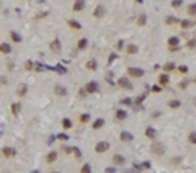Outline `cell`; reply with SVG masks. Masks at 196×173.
<instances>
[{"instance_id": "obj_1", "label": "cell", "mask_w": 196, "mask_h": 173, "mask_svg": "<svg viewBox=\"0 0 196 173\" xmlns=\"http://www.w3.org/2000/svg\"><path fill=\"white\" fill-rule=\"evenodd\" d=\"M150 152H152L154 155H163L165 154V147H163V144L160 142H154L150 145Z\"/></svg>"}, {"instance_id": "obj_2", "label": "cell", "mask_w": 196, "mask_h": 173, "mask_svg": "<svg viewBox=\"0 0 196 173\" xmlns=\"http://www.w3.org/2000/svg\"><path fill=\"white\" fill-rule=\"evenodd\" d=\"M128 75L129 77H134V78H139V77H144V70L137 69V67H128Z\"/></svg>"}, {"instance_id": "obj_3", "label": "cell", "mask_w": 196, "mask_h": 173, "mask_svg": "<svg viewBox=\"0 0 196 173\" xmlns=\"http://www.w3.org/2000/svg\"><path fill=\"white\" fill-rule=\"evenodd\" d=\"M108 149H110V142H106V140H101V142H98L95 145V152L97 154H105Z\"/></svg>"}, {"instance_id": "obj_4", "label": "cell", "mask_w": 196, "mask_h": 173, "mask_svg": "<svg viewBox=\"0 0 196 173\" xmlns=\"http://www.w3.org/2000/svg\"><path fill=\"white\" fill-rule=\"evenodd\" d=\"M85 0H75L74 2V5H72V10L75 13H79V12H82V10H85Z\"/></svg>"}, {"instance_id": "obj_5", "label": "cell", "mask_w": 196, "mask_h": 173, "mask_svg": "<svg viewBox=\"0 0 196 173\" xmlns=\"http://www.w3.org/2000/svg\"><path fill=\"white\" fill-rule=\"evenodd\" d=\"M118 85L121 86V88H124V90H132V84H131V80L129 78H118Z\"/></svg>"}, {"instance_id": "obj_6", "label": "cell", "mask_w": 196, "mask_h": 173, "mask_svg": "<svg viewBox=\"0 0 196 173\" xmlns=\"http://www.w3.org/2000/svg\"><path fill=\"white\" fill-rule=\"evenodd\" d=\"M2 155L3 157H7V158H13L16 155V150L13 147H3L2 149Z\"/></svg>"}, {"instance_id": "obj_7", "label": "cell", "mask_w": 196, "mask_h": 173, "mask_svg": "<svg viewBox=\"0 0 196 173\" xmlns=\"http://www.w3.org/2000/svg\"><path fill=\"white\" fill-rule=\"evenodd\" d=\"M83 88H85L87 93H97L98 92V84H97V82H88Z\"/></svg>"}, {"instance_id": "obj_8", "label": "cell", "mask_w": 196, "mask_h": 173, "mask_svg": "<svg viewBox=\"0 0 196 173\" xmlns=\"http://www.w3.org/2000/svg\"><path fill=\"white\" fill-rule=\"evenodd\" d=\"M120 139L122 142H132V140H134V136H132L131 132H128V131H122L120 134Z\"/></svg>"}, {"instance_id": "obj_9", "label": "cell", "mask_w": 196, "mask_h": 173, "mask_svg": "<svg viewBox=\"0 0 196 173\" xmlns=\"http://www.w3.org/2000/svg\"><path fill=\"white\" fill-rule=\"evenodd\" d=\"M105 13H106V10H105L103 5H98L97 8L93 10V16H95V18H103Z\"/></svg>"}, {"instance_id": "obj_10", "label": "cell", "mask_w": 196, "mask_h": 173, "mask_svg": "<svg viewBox=\"0 0 196 173\" xmlns=\"http://www.w3.org/2000/svg\"><path fill=\"white\" fill-rule=\"evenodd\" d=\"M126 52H128L129 56H134V54L139 52V46H137V44H128V47H126Z\"/></svg>"}, {"instance_id": "obj_11", "label": "cell", "mask_w": 196, "mask_h": 173, "mask_svg": "<svg viewBox=\"0 0 196 173\" xmlns=\"http://www.w3.org/2000/svg\"><path fill=\"white\" fill-rule=\"evenodd\" d=\"M49 49H51L52 52H59V51H61V43H59V39H52L51 44H49Z\"/></svg>"}, {"instance_id": "obj_12", "label": "cell", "mask_w": 196, "mask_h": 173, "mask_svg": "<svg viewBox=\"0 0 196 173\" xmlns=\"http://www.w3.org/2000/svg\"><path fill=\"white\" fill-rule=\"evenodd\" d=\"M87 47H88V39H87V38L79 39V43H77V49L79 51H85Z\"/></svg>"}, {"instance_id": "obj_13", "label": "cell", "mask_w": 196, "mask_h": 173, "mask_svg": "<svg viewBox=\"0 0 196 173\" xmlns=\"http://www.w3.org/2000/svg\"><path fill=\"white\" fill-rule=\"evenodd\" d=\"M0 52L2 54H12V46L8 43H0Z\"/></svg>"}, {"instance_id": "obj_14", "label": "cell", "mask_w": 196, "mask_h": 173, "mask_svg": "<svg viewBox=\"0 0 196 173\" xmlns=\"http://www.w3.org/2000/svg\"><path fill=\"white\" fill-rule=\"evenodd\" d=\"M113 163L114 165H124L126 163V158L122 157L121 154H116V155H113Z\"/></svg>"}, {"instance_id": "obj_15", "label": "cell", "mask_w": 196, "mask_h": 173, "mask_svg": "<svg viewBox=\"0 0 196 173\" xmlns=\"http://www.w3.org/2000/svg\"><path fill=\"white\" fill-rule=\"evenodd\" d=\"M56 160H57V152L56 150L49 152V154L46 155V163H54Z\"/></svg>"}, {"instance_id": "obj_16", "label": "cell", "mask_w": 196, "mask_h": 173, "mask_svg": "<svg viewBox=\"0 0 196 173\" xmlns=\"http://www.w3.org/2000/svg\"><path fill=\"white\" fill-rule=\"evenodd\" d=\"M169 82H170V77H169L167 74H160V75H159V84L162 85V86L169 85Z\"/></svg>"}, {"instance_id": "obj_17", "label": "cell", "mask_w": 196, "mask_h": 173, "mask_svg": "<svg viewBox=\"0 0 196 173\" xmlns=\"http://www.w3.org/2000/svg\"><path fill=\"white\" fill-rule=\"evenodd\" d=\"M167 43H169V47H177L178 44H180V39H178L177 36H170L169 39H167Z\"/></svg>"}, {"instance_id": "obj_18", "label": "cell", "mask_w": 196, "mask_h": 173, "mask_svg": "<svg viewBox=\"0 0 196 173\" xmlns=\"http://www.w3.org/2000/svg\"><path fill=\"white\" fill-rule=\"evenodd\" d=\"M26 92H28V86L24 85V84L16 86V95H18V96H24V95H26Z\"/></svg>"}, {"instance_id": "obj_19", "label": "cell", "mask_w": 196, "mask_h": 173, "mask_svg": "<svg viewBox=\"0 0 196 173\" xmlns=\"http://www.w3.org/2000/svg\"><path fill=\"white\" fill-rule=\"evenodd\" d=\"M54 92H56V95H59V96H65L67 95V90H65L64 86H61V85H56Z\"/></svg>"}, {"instance_id": "obj_20", "label": "cell", "mask_w": 196, "mask_h": 173, "mask_svg": "<svg viewBox=\"0 0 196 173\" xmlns=\"http://www.w3.org/2000/svg\"><path fill=\"white\" fill-rule=\"evenodd\" d=\"M178 25H180L183 30H190L191 26H193V21H190V20L186 18V20H180V23H178Z\"/></svg>"}, {"instance_id": "obj_21", "label": "cell", "mask_w": 196, "mask_h": 173, "mask_svg": "<svg viewBox=\"0 0 196 173\" xmlns=\"http://www.w3.org/2000/svg\"><path fill=\"white\" fill-rule=\"evenodd\" d=\"M137 26H146V23H147V15L146 13H141V15L137 16Z\"/></svg>"}, {"instance_id": "obj_22", "label": "cell", "mask_w": 196, "mask_h": 173, "mask_svg": "<svg viewBox=\"0 0 196 173\" xmlns=\"http://www.w3.org/2000/svg\"><path fill=\"white\" fill-rule=\"evenodd\" d=\"M114 116H116V119H118V121H124L126 118H128V113H126L124 109H118Z\"/></svg>"}, {"instance_id": "obj_23", "label": "cell", "mask_w": 196, "mask_h": 173, "mask_svg": "<svg viewBox=\"0 0 196 173\" xmlns=\"http://www.w3.org/2000/svg\"><path fill=\"white\" fill-rule=\"evenodd\" d=\"M67 25L71 26L72 30H82V25H80V23L77 21V20H69V21H67Z\"/></svg>"}, {"instance_id": "obj_24", "label": "cell", "mask_w": 196, "mask_h": 173, "mask_svg": "<svg viewBox=\"0 0 196 173\" xmlns=\"http://www.w3.org/2000/svg\"><path fill=\"white\" fill-rule=\"evenodd\" d=\"M155 136H157V132H155L154 127H147L146 129V137H149V139H155Z\"/></svg>"}, {"instance_id": "obj_25", "label": "cell", "mask_w": 196, "mask_h": 173, "mask_svg": "<svg viewBox=\"0 0 196 173\" xmlns=\"http://www.w3.org/2000/svg\"><path fill=\"white\" fill-rule=\"evenodd\" d=\"M165 23L167 25H178V23H180V18H177V16H167Z\"/></svg>"}, {"instance_id": "obj_26", "label": "cell", "mask_w": 196, "mask_h": 173, "mask_svg": "<svg viewBox=\"0 0 196 173\" xmlns=\"http://www.w3.org/2000/svg\"><path fill=\"white\" fill-rule=\"evenodd\" d=\"M186 12H188L190 16H196V3H190L188 8H186Z\"/></svg>"}, {"instance_id": "obj_27", "label": "cell", "mask_w": 196, "mask_h": 173, "mask_svg": "<svg viewBox=\"0 0 196 173\" xmlns=\"http://www.w3.org/2000/svg\"><path fill=\"white\" fill-rule=\"evenodd\" d=\"M105 126V119H97V121H93V124H92V127L93 129H100V127H103Z\"/></svg>"}, {"instance_id": "obj_28", "label": "cell", "mask_w": 196, "mask_h": 173, "mask_svg": "<svg viewBox=\"0 0 196 173\" xmlns=\"http://www.w3.org/2000/svg\"><path fill=\"white\" fill-rule=\"evenodd\" d=\"M10 38H12L13 43H22V36H20L16 31H12V33H10Z\"/></svg>"}, {"instance_id": "obj_29", "label": "cell", "mask_w": 196, "mask_h": 173, "mask_svg": "<svg viewBox=\"0 0 196 173\" xmlns=\"http://www.w3.org/2000/svg\"><path fill=\"white\" fill-rule=\"evenodd\" d=\"M175 69H177V65H175L173 62H167V64L163 65V70L165 72H172V70H175Z\"/></svg>"}, {"instance_id": "obj_30", "label": "cell", "mask_w": 196, "mask_h": 173, "mask_svg": "<svg viewBox=\"0 0 196 173\" xmlns=\"http://www.w3.org/2000/svg\"><path fill=\"white\" fill-rule=\"evenodd\" d=\"M87 69H88V70H97V62L93 61V59H90L88 62H87V65H85Z\"/></svg>"}, {"instance_id": "obj_31", "label": "cell", "mask_w": 196, "mask_h": 173, "mask_svg": "<svg viewBox=\"0 0 196 173\" xmlns=\"http://www.w3.org/2000/svg\"><path fill=\"white\" fill-rule=\"evenodd\" d=\"M62 127H64V129H71L72 127V121L69 119V118H64V119H62Z\"/></svg>"}, {"instance_id": "obj_32", "label": "cell", "mask_w": 196, "mask_h": 173, "mask_svg": "<svg viewBox=\"0 0 196 173\" xmlns=\"http://www.w3.org/2000/svg\"><path fill=\"white\" fill-rule=\"evenodd\" d=\"M20 109H22V106H20V103H12V113H13L15 116L20 113Z\"/></svg>"}, {"instance_id": "obj_33", "label": "cell", "mask_w": 196, "mask_h": 173, "mask_svg": "<svg viewBox=\"0 0 196 173\" xmlns=\"http://www.w3.org/2000/svg\"><path fill=\"white\" fill-rule=\"evenodd\" d=\"M180 105H181V103L178 101V100H170V101H169V106H170L172 109H177V108H180Z\"/></svg>"}, {"instance_id": "obj_34", "label": "cell", "mask_w": 196, "mask_h": 173, "mask_svg": "<svg viewBox=\"0 0 196 173\" xmlns=\"http://www.w3.org/2000/svg\"><path fill=\"white\" fill-rule=\"evenodd\" d=\"M188 142H190L191 145H196V132L193 131V132H190V136H188Z\"/></svg>"}, {"instance_id": "obj_35", "label": "cell", "mask_w": 196, "mask_h": 173, "mask_svg": "<svg viewBox=\"0 0 196 173\" xmlns=\"http://www.w3.org/2000/svg\"><path fill=\"white\" fill-rule=\"evenodd\" d=\"M88 121H90V115H88V113L80 115V123H88Z\"/></svg>"}, {"instance_id": "obj_36", "label": "cell", "mask_w": 196, "mask_h": 173, "mask_svg": "<svg viewBox=\"0 0 196 173\" xmlns=\"http://www.w3.org/2000/svg\"><path fill=\"white\" fill-rule=\"evenodd\" d=\"M72 152H74V155H75V158H77V160H79V158H82V152H80V149L72 147Z\"/></svg>"}, {"instance_id": "obj_37", "label": "cell", "mask_w": 196, "mask_h": 173, "mask_svg": "<svg viewBox=\"0 0 196 173\" xmlns=\"http://www.w3.org/2000/svg\"><path fill=\"white\" fill-rule=\"evenodd\" d=\"M181 5H183V0H173L172 2V8H180Z\"/></svg>"}, {"instance_id": "obj_38", "label": "cell", "mask_w": 196, "mask_h": 173, "mask_svg": "<svg viewBox=\"0 0 196 173\" xmlns=\"http://www.w3.org/2000/svg\"><path fill=\"white\" fill-rule=\"evenodd\" d=\"M188 84H190V80H188V78H185V80H181L180 84H178V88H181V90H185L188 86Z\"/></svg>"}, {"instance_id": "obj_39", "label": "cell", "mask_w": 196, "mask_h": 173, "mask_svg": "<svg viewBox=\"0 0 196 173\" xmlns=\"http://www.w3.org/2000/svg\"><path fill=\"white\" fill-rule=\"evenodd\" d=\"M80 173H92V167H90L88 163H85L82 167V170H80Z\"/></svg>"}, {"instance_id": "obj_40", "label": "cell", "mask_w": 196, "mask_h": 173, "mask_svg": "<svg viewBox=\"0 0 196 173\" xmlns=\"http://www.w3.org/2000/svg\"><path fill=\"white\" fill-rule=\"evenodd\" d=\"M150 92H152V93H160V92H162V88H160L159 85H154V86H150Z\"/></svg>"}, {"instance_id": "obj_41", "label": "cell", "mask_w": 196, "mask_h": 173, "mask_svg": "<svg viewBox=\"0 0 196 173\" xmlns=\"http://www.w3.org/2000/svg\"><path fill=\"white\" fill-rule=\"evenodd\" d=\"M178 69V72H180V74H186L188 72V67L186 65H180V67H177Z\"/></svg>"}, {"instance_id": "obj_42", "label": "cell", "mask_w": 196, "mask_h": 173, "mask_svg": "<svg viewBox=\"0 0 196 173\" xmlns=\"http://www.w3.org/2000/svg\"><path fill=\"white\" fill-rule=\"evenodd\" d=\"M131 103H132L131 98H122L121 100V105H131Z\"/></svg>"}, {"instance_id": "obj_43", "label": "cell", "mask_w": 196, "mask_h": 173, "mask_svg": "<svg viewBox=\"0 0 196 173\" xmlns=\"http://www.w3.org/2000/svg\"><path fill=\"white\" fill-rule=\"evenodd\" d=\"M57 139L59 140H69V136H67V134H59Z\"/></svg>"}, {"instance_id": "obj_44", "label": "cell", "mask_w": 196, "mask_h": 173, "mask_svg": "<svg viewBox=\"0 0 196 173\" xmlns=\"http://www.w3.org/2000/svg\"><path fill=\"white\" fill-rule=\"evenodd\" d=\"M116 172V168L114 167H108V168H105V173H114Z\"/></svg>"}, {"instance_id": "obj_45", "label": "cell", "mask_w": 196, "mask_h": 173, "mask_svg": "<svg viewBox=\"0 0 196 173\" xmlns=\"http://www.w3.org/2000/svg\"><path fill=\"white\" fill-rule=\"evenodd\" d=\"M114 59H116V54H111V56L108 57V64H111V62H113Z\"/></svg>"}, {"instance_id": "obj_46", "label": "cell", "mask_w": 196, "mask_h": 173, "mask_svg": "<svg viewBox=\"0 0 196 173\" xmlns=\"http://www.w3.org/2000/svg\"><path fill=\"white\" fill-rule=\"evenodd\" d=\"M62 150H64L65 154H72V147H64Z\"/></svg>"}, {"instance_id": "obj_47", "label": "cell", "mask_w": 196, "mask_h": 173, "mask_svg": "<svg viewBox=\"0 0 196 173\" xmlns=\"http://www.w3.org/2000/svg\"><path fill=\"white\" fill-rule=\"evenodd\" d=\"M186 46H188V47H195V46H196V41H188Z\"/></svg>"}, {"instance_id": "obj_48", "label": "cell", "mask_w": 196, "mask_h": 173, "mask_svg": "<svg viewBox=\"0 0 196 173\" xmlns=\"http://www.w3.org/2000/svg\"><path fill=\"white\" fill-rule=\"evenodd\" d=\"M142 100H144V96H139V98H136V100H134V103H136V105H139V103H141Z\"/></svg>"}, {"instance_id": "obj_49", "label": "cell", "mask_w": 196, "mask_h": 173, "mask_svg": "<svg viewBox=\"0 0 196 173\" xmlns=\"http://www.w3.org/2000/svg\"><path fill=\"white\" fill-rule=\"evenodd\" d=\"M26 69H28V70H31V69H33V64H31V61L26 62Z\"/></svg>"}, {"instance_id": "obj_50", "label": "cell", "mask_w": 196, "mask_h": 173, "mask_svg": "<svg viewBox=\"0 0 196 173\" xmlns=\"http://www.w3.org/2000/svg\"><path fill=\"white\" fill-rule=\"evenodd\" d=\"M56 70H57V72H61V74H64V72H65V69H64V67H56Z\"/></svg>"}, {"instance_id": "obj_51", "label": "cell", "mask_w": 196, "mask_h": 173, "mask_svg": "<svg viewBox=\"0 0 196 173\" xmlns=\"http://www.w3.org/2000/svg\"><path fill=\"white\" fill-rule=\"evenodd\" d=\"M122 44H124V43H122V41H120V43L116 44V47H118V49H121V47H122Z\"/></svg>"}, {"instance_id": "obj_52", "label": "cell", "mask_w": 196, "mask_h": 173, "mask_svg": "<svg viewBox=\"0 0 196 173\" xmlns=\"http://www.w3.org/2000/svg\"><path fill=\"white\" fill-rule=\"evenodd\" d=\"M134 2H137V3H142V2H144V0H134Z\"/></svg>"}, {"instance_id": "obj_53", "label": "cell", "mask_w": 196, "mask_h": 173, "mask_svg": "<svg viewBox=\"0 0 196 173\" xmlns=\"http://www.w3.org/2000/svg\"><path fill=\"white\" fill-rule=\"evenodd\" d=\"M195 105H196V96H195Z\"/></svg>"}, {"instance_id": "obj_54", "label": "cell", "mask_w": 196, "mask_h": 173, "mask_svg": "<svg viewBox=\"0 0 196 173\" xmlns=\"http://www.w3.org/2000/svg\"><path fill=\"white\" fill-rule=\"evenodd\" d=\"M51 173H57V172H51Z\"/></svg>"}, {"instance_id": "obj_55", "label": "cell", "mask_w": 196, "mask_h": 173, "mask_svg": "<svg viewBox=\"0 0 196 173\" xmlns=\"http://www.w3.org/2000/svg\"><path fill=\"white\" fill-rule=\"evenodd\" d=\"M195 82H196V78H195Z\"/></svg>"}]
</instances>
